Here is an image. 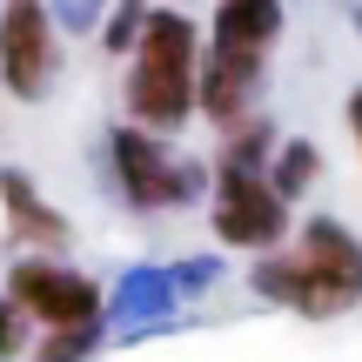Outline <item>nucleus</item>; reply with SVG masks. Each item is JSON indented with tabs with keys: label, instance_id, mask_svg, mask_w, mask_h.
Segmentation results:
<instances>
[{
	"label": "nucleus",
	"instance_id": "nucleus-18",
	"mask_svg": "<svg viewBox=\"0 0 362 362\" xmlns=\"http://www.w3.org/2000/svg\"><path fill=\"white\" fill-rule=\"evenodd\" d=\"M349 134H356V155H362V88H349Z\"/></svg>",
	"mask_w": 362,
	"mask_h": 362
},
{
	"label": "nucleus",
	"instance_id": "nucleus-19",
	"mask_svg": "<svg viewBox=\"0 0 362 362\" xmlns=\"http://www.w3.org/2000/svg\"><path fill=\"white\" fill-rule=\"evenodd\" d=\"M349 21H356V34H362V7H356V13H349Z\"/></svg>",
	"mask_w": 362,
	"mask_h": 362
},
{
	"label": "nucleus",
	"instance_id": "nucleus-10",
	"mask_svg": "<svg viewBox=\"0 0 362 362\" xmlns=\"http://www.w3.org/2000/svg\"><path fill=\"white\" fill-rule=\"evenodd\" d=\"M262 181H269V194H275L282 208H296L302 194L322 181V148H315V141H302V134H282V148L269 155Z\"/></svg>",
	"mask_w": 362,
	"mask_h": 362
},
{
	"label": "nucleus",
	"instance_id": "nucleus-5",
	"mask_svg": "<svg viewBox=\"0 0 362 362\" xmlns=\"http://www.w3.org/2000/svg\"><path fill=\"white\" fill-rule=\"evenodd\" d=\"M61 81V34L40 0H7L0 7V88L13 101H40Z\"/></svg>",
	"mask_w": 362,
	"mask_h": 362
},
{
	"label": "nucleus",
	"instance_id": "nucleus-12",
	"mask_svg": "<svg viewBox=\"0 0 362 362\" xmlns=\"http://www.w3.org/2000/svg\"><path fill=\"white\" fill-rule=\"evenodd\" d=\"M168 309H175V282L161 269H128L121 288L107 296V315H115V322H155V315H168Z\"/></svg>",
	"mask_w": 362,
	"mask_h": 362
},
{
	"label": "nucleus",
	"instance_id": "nucleus-3",
	"mask_svg": "<svg viewBox=\"0 0 362 362\" xmlns=\"http://www.w3.org/2000/svg\"><path fill=\"white\" fill-rule=\"evenodd\" d=\"M115 155V181H121V202L134 215H155V208H188L208 194V161L181 155L175 141H155L141 128H115L107 141Z\"/></svg>",
	"mask_w": 362,
	"mask_h": 362
},
{
	"label": "nucleus",
	"instance_id": "nucleus-11",
	"mask_svg": "<svg viewBox=\"0 0 362 362\" xmlns=\"http://www.w3.org/2000/svg\"><path fill=\"white\" fill-rule=\"evenodd\" d=\"M275 148H282V134H275L269 107H255L248 121H235V128L221 134V155H215V168H228V175H262Z\"/></svg>",
	"mask_w": 362,
	"mask_h": 362
},
{
	"label": "nucleus",
	"instance_id": "nucleus-7",
	"mask_svg": "<svg viewBox=\"0 0 362 362\" xmlns=\"http://www.w3.org/2000/svg\"><path fill=\"white\" fill-rule=\"evenodd\" d=\"M208 221H215L221 248H255V255H269L288 235V208L269 194V181L262 175H228V168H215V215Z\"/></svg>",
	"mask_w": 362,
	"mask_h": 362
},
{
	"label": "nucleus",
	"instance_id": "nucleus-17",
	"mask_svg": "<svg viewBox=\"0 0 362 362\" xmlns=\"http://www.w3.org/2000/svg\"><path fill=\"white\" fill-rule=\"evenodd\" d=\"M47 13H54V34H61V27H74V34L101 27V13H94V7H47Z\"/></svg>",
	"mask_w": 362,
	"mask_h": 362
},
{
	"label": "nucleus",
	"instance_id": "nucleus-9",
	"mask_svg": "<svg viewBox=\"0 0 362 362\" xmlns=\"http://www.w3.org/2000/svg\"><path fill=\"white\" fill-rule=\"evenodd\" d=\"M282 0H221L215 21H208V40H235V47H262L269 54L282 40Z\"/></svg>",
	"mask_w": 362,
	"mask_h": 362
},
{
	"label": "nucleus",
	"instance_id": "nucleus-13",
	"mask_svg": "<svg viewBox=\"0 0 362 362\" xmlns=\"http://www.w3.org/2000/svg\"><path fill=\"white\" fill-rule=\"evenodd\" d=\"M101 342H107V322H88V329H54V336H40V342H34V362H88Z\"/></svg>",
	"mask_w": 362,
	"mask_h": 362
},
{
	"label": "nucleus",
	"instance_id": "nucleus-2",
	"mask_svg": "<svg viewBox=\"0 0 362 362\" xmlns=\"http://www.w3.org/2000/svg\"><path fill=\"white\" fill-rule=\"evenodd\" d=\"M194 67H202V21L175 7H148L141 40L128 54V81H121L128 128L175 141L194 121Z\"/></svg>",
	"mask_w": 362,
	"mask_h": 362
},
{
	"label": "nucleus",
	"instance_id": "nucleus-6",
	"mask_svg": "<svg viewBox=\"0 0 362 362\" xmlns=\"http://www.w3.org/2000/svg\"><path fill=\"white\" fill-rule=\"evenodd\" d=\"M262 88H269V54L262 47H235V40H208L202 67H194V115L215 134H228L235 121L255 115Z\"/></svg>",
	"mask_w": 362,
	"mask_h": 362
},
{
	"label": "nucleus",
	"instance_id": "nucleus-15",
	"mask_svg": "<svg viewBox=\"0 0 362 362\" xmlns=\"http://www.w3.org/2000/svg\"><path fill=\"white\" fill-rule=\"evenodd\" d=\"M215 275H221L215 255H194V262H181L168 282H175V296H194V288H215Z\"/></svg>",
	"mask_w": 362,
	"mask_h": 362
},
{
	"label": "nucleus",
	"instance_id": "nucleus-16",
	"mask_svg": "<svg viewBox=\"0 0 362 362\" xmlns=\"http://www.w3.org/2000/svg\"><path fill=\"white\" fill-rule=\"evenodd\" d=\"M21 349H27V322H21V315H13V302L0 296V362H13Z\"/></svg>",
	"mask_w": 362,
	"mask_h": 362
},
{
	"label": "nucleus",
	"instance_id": "nucleus-4",
	"mask_svg": "<svg viewBox=\"0 0 362 362\" xmlns=\"http://www.w3.org/2000/svg\"><path fill=\"white\" fill-rule=\"evenodd\" d=\"M7 302L21 322H40V336L54 329H88L107 315V296L94 275L67 269V262H40V255H21L7 269Z\"/></svg>",
	"mask_w": 362,
	"mask_h": 362
},
{
	"label": "nucleus",
	"instance_id": "nucleus-1",
	"mask_svg": "<svg viewBox=\"0 0 362 362\" xmlns=\"http://www.w3.org/2000/svg\"><path fill=\"white\" fill-rule=\"evenodd\" d=\"M248 288L262 302H282V309L309 315V322H336L362 302V242L342 221L309 215L302 221V242L288 255H262L248 269Z\"/></svg>",
	"mask_w": 362,
	"mask_h": 362
},
{
	"label": "nucleus",
	"instance_id": "nucleus-8",
	"mask_svg": "<svg viewBox=\"0 0 362 362\" xmlns=\"http://www.w3.org/2000/svg\"><path fill=\"white\" fill-rule=\"evenodd\" d=\"M0 208H7V235H13L21 248H34L40 262H61V248L74 242L67 215H61V208H54L21 168H0Z\"/></svg>",
	"mask_w": 362,
	"mask_h": 362
},
{
	"label": "nucleus",
	"instance_id": "nucleus-14",
	"mask_svg": "<svg viewBox=\"0 0 362 362\" xmlns=\"http://www.w3.org/2000/svg\"><path fill=\"white\" fill-rule=\"evenodd\" d=\"M141 21H148V7H134V0H128V7H115V13L101 21V47H107V54H134Z\"/></svg>",
	"mask_w": 362,
	"mask_h": 362
}]
</instances>
